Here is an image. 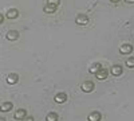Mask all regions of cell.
<instances>
[{
    "mask_svg": "<svg viewBox=\"0 0 134 121\" xmlns=\"http://www.w3.org/2000/svg\"><path fill=\"white\" fill-rule=\"evenodd\" d=\"M5 38L8 40H18L19 39V32L16 30H9L7 34H5Z\"/></svg>",
    "mask_w": 134,
    "mask_h": 121,
    "instance_id": "52a82bcc",
    "label": "cell"
},
{
    "mask_svg": "<svg viewBox=\"0 0 134 121\" xmlns=\"http://www.w3.org/2000/svg\"><path fill=\"white\" fill-rule=\"evenodd\" d=\"M18 16H19V11L16 8H9L5 14V18H8V19H16Z\"/></svg>",
    "mask_w": 134,
    "mask_h": 121,
    "instance_id": "ba28073f",
    "label": "cell"
},
{
    "mask_svg": "<svg viewBox=\"0 0 134 121\" xmlns=\"http://www.w3.org/2000/svg\"><path fill=\"white\" fill-rule=\"evenodd\" d=\"M21 121H34V117H32V116H27L26 118H23Z\"/></svg>",
    "mask_w": 134,
    "mask_h": 121,
    "instance_id": "ac0fdd59",
    "label": "cell"
},
{
    "mask_svg": "<svg viewBox=\"0 0 134 121\" xmlns=\"http://www.w3.org/2000/svg\"><path fill=\"white\" fill-rule=\"evenodd\" d=\"M126 66H127V67H130V69H134V57L126 59Z\"/></svg>",
    "mask_w": 134,
    "mask_h": 121,
    "instance_id": "2e32d148",
    "label": "cell"
},
{
    "mask_svg": "<svg viewBox=\"0 0 134 121\" xmlns=\"http://www.w3.org/2000/svg\"><path fill=\"white\" fill-rule=\"evenodd\" d=\"M110 73L113 74L114 77H119L122 73H124V69H122L121 65H114V66H111V67H110Z\"/></svg>",
    "mask_w": 134,
    "mask_h": 121,
    "instance_id": "277c9868",
    "label": "cell"
},
{
    "mask_svg": "<svg viewBox=\"0 0 134 121\" xmlns=\"http://www.w3.org/2000/svg\"><path fill=\"white\" fill-rule=\"evenodd\" d=\"M81 89L85 92V93H91L94 90V82L93 81H85L81 86Z\"/></svg>",
    "mask_w": 134,
    "mask_h": 121,
    "instance_id": "3957f363",
    "label": "cell"
},
{
    "mask_svg": "<svg viewBox=\"0 0 134 121\" xmlns=\"http://www.w3.org/2000/svg\"><path fill=\"white\" fill-rule=\"evenodd\" d=\"M126 3H134V0H125Z\"/></svg>",
    "mask_w": 134,
    "mask_h": 121,
    "instance_id": "44dd1931",
    "label": "cell"
},
{
    "mask_svg": "<svg viewBox=\"0 0 134 121\" xmlns=\"http://www.w3.org/2000/svg\"><path fill=\"white\" fill-rule=\"evenodd\" d=\"M100 117H102V116H100V113H99V112H93V113L88 114L87 120H88V121H99V120H100Z\"/></svg>",
    "mask_w": 134,
    "mask_h": 121,
    "instance_id": "5bb4252c",
    "label": "cell"
},
{
    "mask_svg": "<svg viewBox=\"0 0 134 121\" xmlns=\"http://www.w3.org/2000/svg\"><path fill=\"white\" fill-rule=\"evenodd\" d=\"M110 2H111V3H119L121 0H110Z\"/></svg>",
    "mask_w": 134,
    "mask_h": 121,
    "instance_id": "ffe728a7",
    "label": "cell"
},
{
    "mask_svg": "<svg viewBox=\"0 0 134 121\" xmlns=\"http://www.w3.org/2000/svg\"><path fill=\"white\" fill-rule=\"evenodd\" d=\"M3 22H4V16L0 14V24H3Z\"/></svg>",
    "mask_w": 134,
    "mask_h": 121,
    "instance_id": "d6986e66",
    "label": "cell"
},
{
    "mask_svg": "<svg viewBox=\"0 0 134 121\" xmlns=\"http://www.w3.org/2000/svg\"><path fill=\"white\" fill-rule=\"evenodd\" d=\"M46 121H58V114L55 112H50L46 116Z\"/></svg>",
    "mask_w": 134,
    "mask_h": 121,
    "instance_id": "9a60e30c",
    "label": "cell"
},
{
    "mask_svg": "<svg viewBox=\"0 0 134 121\" xmlns=\"http://www.w3.org/2000/svg\"><path fill=\"white\" fill-rule=\"evenodd\" d=\"M27 117V111L26 109H18V111L14 113V118L15 120H23V118H26Z\"/></svg>",
    "mask_w": 134,
    "mask_h": 121,
    "instance_id": "8992f818",
    "label": "cell"
},
{
    "mask_svg": "<svg viewBox=\"0 0 134 121\" xmlns=\"http://www.w3.org/2000/svg\"><path fill=\"white\" fill-rule=\"evenodd\" d=\"M134 50V47L131 45H129V43H125V45H122L119 47V52L122 54V55H129V54H131Z\"/></svg>",
    "mask_w": 134,
    "mask_h": 121,
    "instance_id": "7a4b0ae2",
    "label": "cell"
},
{
    "mask_svg": "<svg viewBox=\"0 0 134 121\" xmlns=\"http://www.w3.org/2000/svg\"><path fill=\"white\" fill-rule=\"evenodd\" d=\"M58 7H55V6H51V4H46L43 7V12L44 14H54L55 11H57Z\"/></svg>",
    "mask_w": 134,
    "mask_h": 121,
    "instance_id": "4fadbf2b",
    "label": "cell"
},
{
    "mask_svg": "<svg viewBox=\"0 0 134 121\" xmlns=\"http://www.w3.org/2000/svg\"><path fill=\"white\" fill-rule=\"evenodd\" d=\"M55 102H58V104H63L67 101V94L66 93H58L57 96H55Z\"/></svg>",
    "mask_w": 134,
    "mask_h": 121,
    "instance_id": "30bf717a",
    "label": "cell"
},
{
    "mask_svg": "<svg viewBox=\"0 0 134 121\" xmlns=\"http://www.w3.org/2000/svg\"><path fill=\"white\" fill-rule=\"evenodd\" d=\"M100 69H102V65H100L99 62H95V63H93V65L90 66V69H88V71H90L91 74H97Z\"/></svg>",
    "mask_w": 134,
    "mask_h": 121,
    "instance_id": "7c38bea8",
    "label": "cell"
},
{
    "mask_svg": "<svg viewBox=\"0 0 134 121\" xmlns=\"http://www.w3.org/2000/svg\"><path fill=\"white\" fill-rule=\"evenodd\" d=\"M88 16L87 15H85V14H79L76 18H75V23L78 24V26H86L87 23H88Z\"/></svg>",
    "mask_w": 134,
    "mask_h": 121,
    "instance_id": "6da1fadb",
    "label": "cell"
},
{
    "mask_svg": "<svg viewBox=\"0 0 134 121\" xmlns=\"http://www.w3.org/2000/svg\"><path fill=\"white\" fill-rule=\"evenodd\" d=\"M47 4H51V6L58 7V6L60 4V0H47Z\"/></svg>",
    "mask_w": 134,
    "mask_h": 121,
    "instance_id": "e0dca14e",
    "label": "cell"
},
{
    "mask_svg": "<svg viewBox=\"0 0 134 121\" xmlns=\"http://www.w3.org/2000/svg\"><path fill=\"white\" fill-rule=\"evenodd\" d=\"M0 121H7V120H5L4 117H0Z\"/></svg>",
    "mask_w": 134,
    "mask_h": 121,
    "instance_id": "7402d4cb",
    "label": "cell"
},
{
    "mask_svg": "<svg viewBox=\"0 0 134 121\" xmlns=\"http://www.w3.org/2000/svg\"><path fill=\"white\" fill-rule=\"evenodd\" d=\"M12 108H14V104L12 102H9V101L8 102H3L2 105H0V112H4V113L5 112H9Z\"/></svg>",
    "mask_w": 134,
    "mask_h": 121,
    "instance_id": "8fae6325",
    "label": "cell"
},
{
    "mask_svg": "<svg viewBox=\"0 0 134 121\" xmlns=\"http://www.w3.org/2000/svg\"><path fill=\"white\" fill-rule=\"evenodd\" d=\"M7 83L8 85H15V83H18V81H19V75L16 74V73H11V74H8L7 75Z\"/></svg>",
    "mask_w": 134,
    "mask_h": 121,
    "instance_id": "5b68a950",
    "label": "cell"
},
{
    "mask_svg": "<svg viewBox=\"0 0 134 121\" xmlns=\"http://www.w3.org/2000/svg\"><path fill=\"white\" fill-rule=\"evenodd\" d=\"M107 75H109V70H107V69H103V67L95 74V77H97L98 80H100V81H102V80H106Z\"/></svg>",
    "mask_w": 134,
    "mask_h": 121,
    "instance_id": "9c48e42d",
    "label": "cell"
}]
</instances>
